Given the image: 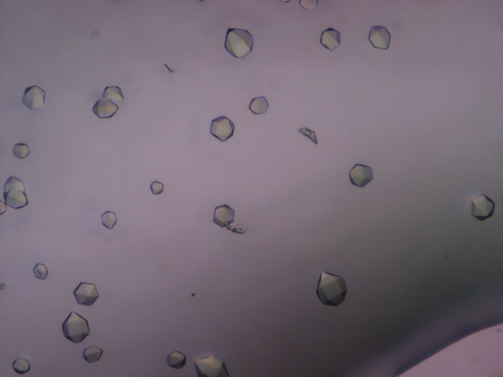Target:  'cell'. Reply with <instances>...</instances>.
Instances as JSON below:
<instances>
[{"label": "cell", "instance_id": "cell-1", "mask_svg": "<svg viewBox=\"0 0 503 377\" xmlns=\"http://www.w3.org/2000/svg\"><path fill=\"white\" fill-rule=\"evenodd\" d=\"M347 292L346 283L341 276L322 271L316 294L322 303L337 306L344 300Z\"/></svg>", "mask_w": 503, "mask_h": 377}, {"label": "cell", "instance_id": "cell-2", "mask_svg": "<svg viewBox=\"0 0 503 377\" xmlns=\"http://www.w3.org/2000/svg\"><path fill=\"white\" fill-rule=\"evenodd\" d=\"M253 44V36L248 30L236 28L227 29L224 47L235 57L242 58L248 55Z\"/></svg>", "mask_w": 503, "mask_h": 377}, {"label": "cell", "instance_id": "cell-3", "mask_svg": "<svg viewBox=\"0 0 503 377\" xmlns=\"http://www.w3.org/2000/svg\"><path fill=\"white\" fill-rule=\"evenodd\" d=\"M62 329L64 337L74 343L82 342L89 334L87 321L74 311L63 323Z\"/></svg>", "mask_w": 503, "mask_h": 377}, {"label": "cell", "instance_id": "cell-4", "mask_svg": "<svg viewBox=\"0 0 503 377\" xmlns=\"http://www.w3.org/2000/svg\"><path fill=\"white\" fill-rule=\"evenodd\" d=\"M3 198L5 204L18 209L28 204L23 182L14 176H10L4 185Z\"/></svg>", "mask_w": 503, "mask_h": 377}, {"label": "cell", "instance_id": "cell-5", "mask_svg": "<svg viewBox=\"0 0 503 377\" xmlns=\"http://www.w3.org/2000/svg\"><path fill=\"white\" fill-rule=\"evenodd\" d=\"M197 375L199 377L228 376V373L223 360L210 354L196 360L194 362Z\"/></svg>", "mask_w": 503, "mask_h": 377}, {"label": "cell", "instance_id": "cell-6", "mask_svg": "<svg viewBox=\"0 0 503 377\" xmlns=\"http://www.w3.org/2000/svg\"><path fill=\"white\" fill-rule=\"evenodd\" d=\"M471 202V214L474 217L482 221L493 216L495 204L485 194H481L473 198Z\"/></svg>", "mask_w": 503, "mask_h": 377}, {"label": "cell", "instance_id": "cell-7", "mask_svg": "<svg viewBox=\"0 0 503 377\" xmlns=\"http://www.w3.org/2000/svg\"><path fill=\"white\" fill-rule=\"evenodd\" d=\"M235 126L228 118L219 116L211 122L210 134L221 141H225L233 136Z\"/></svg>", "mask_w": 503, "mask_h": 377}, {"label": "cell", "instance_id": "cell-8", "mask_svg": "<svg viewBox=\"0 0 503 377\" xmlns=\"http://www.w3.org/2000/svg\"><path fill=\"white\" fill-rule=\"evenodd\" d=\"M79 304L91 306L99 297L95 286L91 283L81 282L73 291Z\"/></svg>", "mask_w": 503, "mask_h": 377}, {"label": "cell", "instance_id": "cell-9", "mask_svg": "<svg viewBox=\"0 0 503 377\" xmlns=\"http://www.w3.org/2000/svg\"><path fill=\"white\" fill-rule=\"evenodd\" d=\"M351 184L360 188H363L373 179L372 168L369 166L357 163L349 173Z\"/></svg>", "mask_w": 503, "mask_h": 377}, {"label": "cell", "instance_id": "cell-10", "mask_svg": "<svg viewBox=\"0 0 503 377\" xmlns=\"http://www.w3.org/2000/svg\"><path fill=\"white\" fill-rule=\"evenodd\" d=\"M45 91L36 85L27 87L24 94L23 103L31 109L42 108L44 104Z\"/></svg>", "mask_w": 503, "mask_h": 377}, {"label": "cell", "instance_id": "cell-11", "mask_svg": "<svg viewBox=\"0 0 503 377\" xmlns=\"http://www.w3.org/2000/svg\"><path fill=\"white\" fill-rule=\"evenodd\" d=\"M368 39L374 47L387 50L390 46L391 34L385 27L376 26L370 29Z\"/></svg>", "mask_w": 503, "mask_h": 377}, {"label": "cell", "instance_id": "cell-12", "mask_svg": "<svg viewBox=\"0 0 503 377\" xmlns=\"http://www.w3.org/2000/svg\"><path fill=\"white\" fill-rule=\"evenodd\" d=\"M234 216L235 211L227 205L223 204L215 208L213 222L220 227H225L230 231V224L234 222Z\"/></svg>", "mask_w": 503, "mask_h": 377}, {"label": "cell", "instance_id": "cell-13", "mask_svg": "<svg viewBox=\"0 0 503 377\" xmlns=\"http://www.w3.org/2000/svg\"><path fill=\"white\" fill-rule=\"evenodd\" d=\"M118 106L110 99H100L94 104L92 111L100 118H109L113 116L118 109Z\"/></svg>", "mask_w": 503, "mask_h": 377}, {"label": "cell", "instance_id": "cell-14", "mask_svg": "<svg viewBox=\"0 0 503 377\" xmlns=\"http://www.w3.org/2000/svg\"><path fill=\"white\" fill-rule=\"evenodd\" d=\"M320 41L326 48L333 50L340 45V34L337 30L329 27L322 32Z\"/></svg>", "mask_w": 503, "mask_h": 377}, {"label": "cell", "instance_id": "cell-15", "mask_svg": "<svg viewBox=\"0 0 503 377\" xmlns=\"http://www.w3.org/2000/svg\"><path fill=\"white\" fill-rule=\"evenodd\" d=\"M167 363L168 366L179 370L186 364V356L179 351H173L168 356Z\"/></svg>", "mask_w": 503, "mask_h": 377}, {"label": "cell", "instance_id": "cell-16", "mask_svg": "<svg viewBox=\"0 0 503 377\" xmlns=\"http://www.w3.org/2000/svg\"><path fill=\"white\" fill-rule=\"evenodd\" d=\"M268 103L264 97L253 98L250 104L249 109L254 114L265 113L268 110Z\"/></svg>", "mask_w": 503, "mask_h": 377}, {"label": "cell", "instance_id": "cell-17", "mask_svg": "<svg viewBox=\"0 0 503 377\" xmlns=\"http://www.w3.org/2000/svg\"><path fill=\"white\" fill-rule=\"evenodd\" d=\"M103 350L95 346H91L84 349L83 358L89 363L98 361L103 355Z\"/></svg>", "mask_w": 503, "mask_h": 377}, {"label": "cell", "instance_id": "cell-18", "mask_svg": "<svg viewBox=\"0 0 503 377\" xmlns=\"http://www.w3.org/2000/svg\"><path fill=\"white\" fill-rule=\"evenodd\" d=\"M103 98L104 99H111L122 102L124 100V97L120 88L118 86H110L105 88Z\"/></svg>", "mask_w": 503, "mask_h": 377}, {"label": "cell", "instance_id": "cell-19", "mask_svg": "<svg viewBox=\"0 0 503 377\" xmlns=\"http://www.w3.org/2000/svg\"><path fill=\"white\" fill-rule=\"evenodd\" d=\"M13 368L17 374L23 375L29 371L30 364L26 359L19 358L13 362Z\"/></svg>", "mask_w": 503, "mask_h": 377}, {"label": "cell", "instance_id": "cell-20", "mask_svg": "<svg viewBox=\"0 0 503 377\" xmlns=\"http://www.w3.org/2000/svg\"><path fill=\"white\" fill-rule=\"evenodd\" d=\"M101 220L103 225L106 228L111 229L116 223V216L115 213L107 211L101 215Z\"/></svg>", "mask_w": 503, "mask_h": 377}, {"label": "cell", "instance_id": "cell-21", "mask_svg": "<svg viewBox=\"0 0 503 377\" xmlns=\"http://www.w3.org/2000/svg\"><path fill=\"white\" fill-rule=\"evenodd\" d=\"M13 153L16 157L19 159H24L29 155L30 150L27 144L17 143L13 147Z\"/></svg>", "mask_w": 503, "mask_h": 377}, {"label": "cell", "instance_id": "cell-22", "mask_svg": "<svg viewBox=\"0 0 503 377\" xmlns=\"http://www.w3.org/2000/svg\"><path fill=\"white\" fill-rule=\"evenodd\" d=\"M33 272L36 277L41 280H44L48 274L46 266L40 263H38L34 266Z\"/></svg>", "mask_w": 503, "mask_h": 377}, {"label": "cell", "instance_id": "cell-23", "mask_svg": "<svg viewBox=\"0 0 503 377\" xmlns=\"http://www.w3.org/2000/svg\"><path fill=\"white\" fill-rule=\"evenodd\" d=\"M298 131L301 133L303 135L307 136L310 139L314 144L316 145L318 144L316 136L314 131H311L306 127L299 129Z\"/></svg>", "mask_w": 503, "mask_h": 377}, {"label": "cell", "instance_id": "cell-24", "mask_svg": "<svg viewBox=\"0 0 503 377\" xmlns=\"http://www.w3.org/2000/svg\"><path fill=\"white\" fill-rule=\"evenodd\" d=\"M153 194H160L164 190L163 184L157 181H154L150 186Z\"/></svg>", "mask_w": 503, "mask_h": 377}, {"label": "cell", "instance_id": "cell-25", "mask_svg": "<svg viewBox=\"0 0 503 377\" xmlns=\"http://www.w3.org/2000/svg\"><path fill=\"white\" fill-rule=\"evenodd\" d=\"M248 228L245 225L239 223L234 228H231L230 231L234 233L238 234H244L246 233Z\"/></svg>", "mask_w": 503, "mask_h": 377}, {"label": "cell", "instance_id": "cell-26", "mask_svg": "<svg viewBox=\"0 0 503 377\" xmlns=\"http://www.w3.org/2000/svg\"><path fill=\"white\" fill-rule=\"evenodd\" d=\"M300 4L304 7V9H311L317 5L318 2L317 0H301L300 1Z\"/></svg>", "mask_w": 503, "mask_h": 377}]
</instances>
